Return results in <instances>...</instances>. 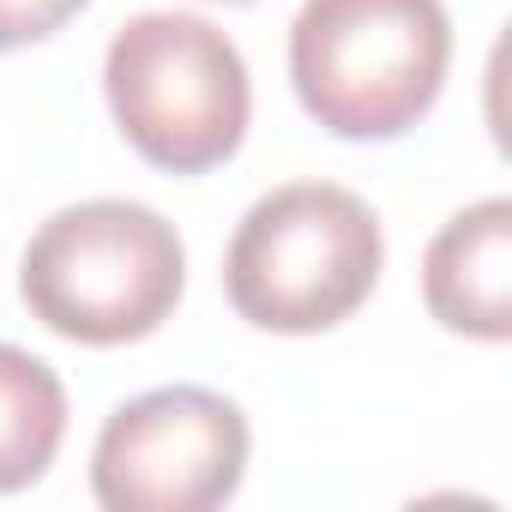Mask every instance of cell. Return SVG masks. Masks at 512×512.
<instances>
[{
	"mask_svg": "<svg viewBox=\"0 0 512 512\" xmlns=\"http://www.w3.org/2000/svg\"><path fill=\"white\" fill-rule=\"evenodd\" d=\"M247 416L211 386H157L109 410L91 446V494L109 512H211L247 476Z\"/></svg>",
	"mask_w": 512,
	"mask_h": 512,
	"instance_id": "cell-5",
	"label": "cell"
},
{
	"mask_svg": "<svg viewBox=\"0 0 512 512\" xmlns=\"http://www.w3.org/2000/svg\"><path fill=\"white\" fill-rule=\"evenodd\" d=\"M386 235L362 193L338 181H290L253 199L223 253V296L253 332L314 338L368 308Z\"/></svg>",
	"mask_w": 512,
	"mask_h": 512,
	"instance_id": "cell-2",
	"label": "cell"
},
{
	"mask_svg": "<svg viewBox=\"0 0 512 512\" xmlns=\"http://www.w3.org/2000/svg\"><path fill=\"white\" fill-rule=\"evenodd\" d=\"M452 19L440 0H302L290 25L296 103L356 145L404 139L446 91Z\"/></svg>",
	"mask_w": 512,
	"mask_h": 512,
	"instance_id": "cell-3",
	"label": "cell"
},
{
	"mask_svg": "<svg viewBox=\"0 0 512 512\" xmlns=\"http://www.w3.org/2000/svg\"><path fill=\"white\" fill-rule=\"evenodd\" d=\"M91 0H0V55L49 43L55 31H67Z\"/></svg>",
	"mask_w": 512,
	"mask_h": 512,
	"instance_id": "cell-8",
	"label": "cell"
},
{
	"mask_svg": "<svg viewBox=\"0 0 512 512\" xmlns=\"http://www.w3.org/2000/svg\"><path fill=\"white\" fill-rule=\"evenodd\" d=\"M103 97L121 139L163 175L223 169L253 115L241 49L199 13H139L109 37Z\"/></svg>",
	"mask_w": 512,
	"mask_h": 512,
	"instance_id": "cell-4",
	"label": "cell"
},
{
	"mask_svg": "<svg viewBox=\"0 0 512 512\" xmlns=\"http://www.w3.org/2000/svg\"><path fill=\"white\" fill-rule=\"evenodd\" d=\"M187 247L175 223L139 199L61 205L19 260V296L37 326L85 350H121L181 308Z\"/></svg>",
	"mask_w": 512,
	"mask_h": 512,
	"instance_id": "cell-1",
	"label": "cell"
},
{
	"mask_svg": "<svg viewBox=\"0 0 512 512\" xmlns=\"http://www.w3.org/2000/svg\"><path fill=\"white\" fill-rule=\"evenodd\" d=\"M205 7H253V0H205Z\"/></svg>",
	"mask_w": 512,
	"mask_h": 512,
	"instance_id": "cell-9",
	"label": "cell"
},
{
	"mask_svg": "<svg viewBox=\"0 0 512 512\" xmlns=\"http://www.w3.org/2000/svg\"><path fill=\"white\" fill-rule=\"evenodd\" d=\"M422 302L434 326L506 344L512 338V199H476L452 211L422 253Z\"/></svg>",
	"mask_w": 512,
	"mask_h": 512,
	"instance_id": "cell-6",
	"label": "cell"
},
{
	"mask_svg": "<svg viewBox=\"0 0 512 512\" xmlns=\"http://www.w3.org/2000/svg\"><path fill=\"white\" fill-rule=\"evenodd\" d=\"M67 440V386L61 374L19 350L0 344V494H19L49 476Z\"/></svg>",
	"mask_w": 512,
	"mask_h": 512,
	"instance_id": "cell-7",
	"label": "cell"
}]
</instances>
